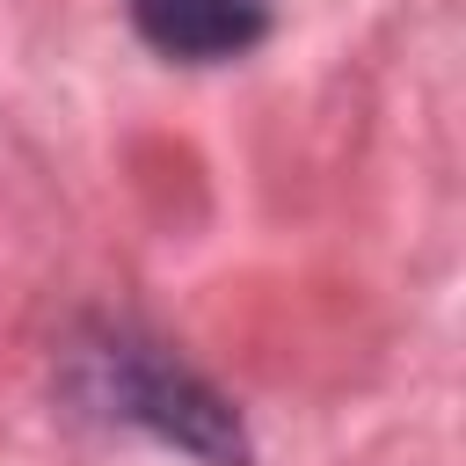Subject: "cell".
<instances>
[{"label":"cell","mask_w":466,"mask_h":466,"mask_svg":"<svg viewBox=\"0 0 466 466\" xmlns=\"http://www.w3.org/2000/svg\"><path fill=\"white\" fill-rule=\"evenodd\" d=\"M109 386H116V408L138 415L146 430H160L182 451H204L218 466H240V422H233V408L211 386H197L182 364H160L146 350H124L109 364Z\"/></svg>","instance_id":"1"},{"label":"cell","mask_w":466,"mask_h":466,"mask_svg":"<svg viewBox=\"0 0 466 466\" xmlns=\"http://www.w3.org/2000/svg\"><path fill=\"white\" fill-rule=\"evenodd\" d=\"M131 22L167 58H240L262 36V0H131Z\"/></svg>","instance_id":"2"}]
</instances>
